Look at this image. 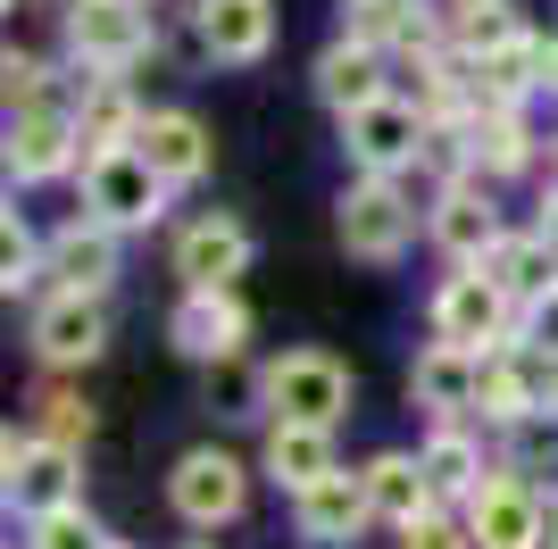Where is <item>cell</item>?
Segmentation results:
<instances>
[{
  "label": "cell",
  "instance_id": "1",
  "mask_svg": "<svg viewBox=\"0 0 558 549\" xmlns=\"http://www.w3.org/2000/svg\"><path fill=\"white\" fill-rule=\"evenodd\" d=\"M75 100H84V68L59 75V91H43V100H25V109H9V142H0V159H9V183H59V175H84V159H93V142H84V117H75Z\"/></svg>",
  "mask_w": 558,
  "mask_h": 549
},
{
  "label": "cell",
  "instance_id": "2",
  "mask_svg": "<svg viewBox=\"0 0 558 549\" xmlns=\"http://www.w3.org/2000/svg\"><path fill=\"white\" fill-rule=\"evenodd\" d=\"M0 500L17 525H43L59 508H84V450L50 434H9L0 441Z\"/></svg>",
  "mask_w": 558,
  "mask_h": 549
},
{
  "label": "cell",
  "instance_id": "3",
  "mask_svg": "<svg viewBox=\"0 0 558 549\" xmlns=\"http://www.w3.org/2000/svg\"><path fill=\"white\" fill-rule=\"evenodd\" d=\"M333 233H342V251L367 258V267L409 258V242H417V200H409V183L400 175H350L342 208H333Z\"/></svg>",
  "mask_w": 558,
  "mask_h": 549
},
{
  "label": "cell",
  "instance_id": "4",
  "mask_svg": "<svg viewBox=\"0 0 558 549\" xmlns=\"http://www.w3.org/2000/svg\"><path fill=\"white\" fill-rule=\"evenodd\" d=\"M59 34H68V59H75V68H93V75H125L134 59L159 50L150 0H68Z\"/></svg>",
  "mask_w": 558,
  "mask_h": 549
},
{
  "label": "cell",
  "instance_id": "5",
  "mask_svg": "<svg viewBox=\"0 0 558 549\" xmlns=\"http://www.w3.org/2000/svg\"><path fill=\"white\" fill-rule=\"evenodd\" d=\"M167 192H175V183L142 159L134 142H117V150H93V159H84V217H100V225H117V233L159 225Z\"/></svg>",
  "mask_w": 558,
  "mask_h": 549
},
{
  "label": "cell",
  "instance_id": "6",
  "mask_svg": "<svg viewBox=\"0 0 558 549\" xmlns=\"http://www.w3.org/2000/svg\"><path fill=\"white\" fill-rule=\"evenodd\" d=\"M459 508L475 549H550V491H534L517 466H492Z\"/></svg>",
  "mask_w": 558,
  "mask_h": 549
},
{
  "label": "cell",
  "instance_id": "7",
  "mask_svg": "<svg viewBox=\"0 0 558 549\" xmlns=\"http://www.w3.org/2000/svg\"><path fill=\"white\" fill-rule=\"evenodd\" d=\"M258 400H267V416H292V425H342L350 416V366L333 350H283L258 375Z\"/></svg>",
  "mask_w": 558,
  "mask_h": 549
},
{
  "label": "cell",
  "instance_id": "8",
  "mask_svg": "<svg viewBox=\"0 0 558 549\" xmlns=\"http://www.w3.org/2000/svg\"><path fill=\"white\" fill-rule=\"evenodd\" d=\"M167 508H175L192 533L233 525V516L251 508V466H242L233 450H217V441H201V450L175 457V475H167Z\"/></svg>",
  "mask_w": 558,
  "mask_h": 549
},
{
  "label": "cell",
  "instance_id": "9",
  "mask_svg": "<svg viewBox=\"0 0 558 549\" xmlns=\"http://www.w3.org/2000/svg\"><path fill=\"white\" fill-rule=\"evenodd\" d=\"M425 125H434V117H425L409 91H384V100L342 117V150H350L359 175H409L417 150H425Z\"/></svg>",
  "mask_w": 558,
  "mask_h": 549
},
{
  "label": "cell",
  "instance_id": "10",
  "mask_svg": "<svg viewBox=\"0 0 558 549\" xmlns=\"http://www.w3.org/2000/svg\"><path fill=\"white\" fill-rule=\"evenodd\" d=\"M425 233L450 267H484L500 251L509 217L492 208V175H459V183H434V208H425Z\"/></svg>",
  "mask_w": 558,
  "mask_h": 549
},
{
  "label": "cell",
  "instance_id": "11",
  "mask_svg": "<svg viewBox=\"0 0 558 549\" xmlns=\"http://www.w3.org/2000/svg\"><path fill=\"white\" fill-rule=\"evenodd\" d=\"M517 317H525V308L492 283V267H459V274H442V283H434V333H442V342H459V350L509 342Z\"/></svg>",
  "mask_w": 558,
  "mask_h": 549
},
{
  "label": "cell",
  "instance_id": "12",
  "mask_svg": "<svg viewBox=\"0 0 558 549\" xmlns=\"http://www.w3.org/2000/svg\"><path fill=\"white\" fill-rule=\"evenodd\" d=\"M167 342L184 350L192 366H226L242 358V342H251V308H242V283H217V292H175V308H167Z\"/></svg>",
  "mask_w": 558,
  "mask_h": 549
},
{
  "label": "cell",
  "instance_id": "13",
  "mask_svg": "<svg viewBox=\"0 0 558 549\" xmlns=\"http://www.w3.org/2000/svg\"><path fill=\"white\" fill-rule=\"evenodd\" d=\"M292 525H301V541H317V549H350L375 525L367 466H333V475H317L308 491H292Z\"/></svg>",
  "mask_w": 558,
  "mask_h": 549
},
{
  "label": "cell",
  "instance_id": "14",
  "mask_svg": "<svg viewBox=\"0 0 558 549\" xmlns=\"http://www.w3.org/2000/svg\"><path fill=\"white\" fill-rule=\"evenodd\" d=\"M125 233L100 225V217H75V225L50 233V251H43V283L50 292H117V274H125V251H117Z\"/></svg>",
  "mask_w": 558,
  "mask_h": 549
},
{
  "label": "cell",
  "instance_id": "15",
  "mask_svg": "<svg viewBox=\"0 0 558 549\" xmlns=\"http://www.w3.org/2000/svg\"><path fill=\"white\" fill-rule=\"evenodd\" d=\"M251 258H258V242H251L242 217H192V225L175 233L167 267H175V283H192V292H217V283H242Z\"/></svg>",
  "mask_w": 558,
  "mask_h": 549
},
{
  "label": "cell",
  "instance_id": "16",
  "mask_svg": "<svg viewBox=\"0 0 558 549\" xmlns=\"http://www.w3.org/2000/svg\"><path fill=\"white\" fill-rule=\"evenodd\" d=\"M100 350H109V300L100 292H50L43 308H34V358L43 366H93Z\"/></svg>",
  "mask_w": 558,
  "mask_h": 549
},
{
  "label": "cell",
  "instance_id": "17",
  "mask_svg": "<svg viewBox=\"0 0 558 549\" xmlns=\"http://www.w3.org/2000/svg\"><path fill=\"white\" fill-rule=\"evenodd\" d=\"M192 34L217 68H258L276 50V0H192Z\"/></svg>",
  "mask_w": 558,
  "mask_h": 549
},
{
  "label": "cell",
  "instance_id": "18",
  "mask_svg": "<svg viewBox=\"0 0 558 549\" xmlns=\"http://www.w3.org/2000/svg\"><path fill=\"white\" fill-rule=\"evenodd\" d=\"M308 84H317V100H326L333 117H350V109H367V100H384V91H392V50H375V42H350V34H333V42L317 50Z\"/></svg>",
  "mask_w": 558,
  "mask_h": 549
},
{
  "label": "cell",
  "instance_id": "19",
  "mask_svg": "<svg viewBox=\"0 0 558 549\" xmlns=\"http://www.w3.org/2000/svg\"><path fill=\"white\" fill-rule=\"evenodd\" d=\"M409 400L434 416H466L475 400H484V350H459V342H434L417 350V366H409Z\"/></svg>",
  "mask_w": 558,
  "mask_h": 549
},
{
  "label": "cell",
  "instance_id": "20",
  "mask_svg": "<svg viewBox=\"0 0 558 549\" xmlns=\"http://www.w3.org/2000/svg\"><path fill=\"white\" fill-rule=\"evenodd\" d=\"M466 142H475V175H525L534 167V117L525 100H475L466 109Z\"/></svg>",
  "mask_w": 558,
  "mask_h": 549
},
{
  "label": "cell",
  "instance_id": "21",
  "mask_svg": "<svg viewBox=\"0 0 558 549\" xmlns=\"http://www.w3.org/2000/svg\"><path fill=\"white\" fill-rule=\"evenodd\" d=\"M134 150L159 167L175 192L201 183V175H209V159H217V150H209V125H201L192 109H150V117H142V134H134Z\"/></svg>",
  "mask_w": 558,
  "mask_h": 549
},
{
  "label": "cell",
  "instance_id": "22",
  "mask_svg": "<svg viewBox=\"0 0 558 549\" xmlns=\"http://www.w3.org/2000/svg\"><path fill=\"white\" fill-rule=\"evenodd\" d=\"M267 483L283 491H308L317 475H333L342 457H333V425H292V416H267V450H258Z\"/></svg>",
  "mask_w": 558,
  "mask_h": 549
},
{
  "label": "cell",
  "instance_id": "23",
  "mask_svg": "<svg viewBox=\"0 0 558 549\" xmlns=\"http://www.w3.org/2000/svg\"><path fill=\"white\" fill-rule=\"evenodd\" d=\"M484 267H492V283H500L517 308H534L542 292H558V242L542 225H525V233L509 225V233H500V251H492Z\"/></svg>",
  "mask_w": 558,
  "mask_h": 549
},
{
  "label": "cell",
  "instance_id": "24",
  "mask_svg": "<svg viewBox=\"0 0 558 549\" xmlns=\"http://www.w3.org/2000/svg\"><path fill=\"white\" fill-rule=\"evenodd\" d=\"M367 491H375V525H392V533L442 500L417 450H375V457H367Z\"/></svg>",
  "mask_w": 558,
  "mask_h": 549
},
{
  "label": "cell",
  "instance_id": "25",
  "mask_svg": "<svg viewBox=\"0 0 558 549\" xmlns=\"http://www.w3.org/2000/svg\"><path fill=\"white\" fill-rule=\"evenodd\" d=\"M417 457H425V475H434V491H442L450 508H459L466 491H475V483L492 475V457H484V441L466 434L459 416H434V434L417 441Z\"/></svg>",
  "mask_w": 558,
  "mask_h": 549
},
{
  "label": "cell",
  "instance_id": "26",
  "mask_svg": "<svg viewBox=\"0 0 558 549\" xmlns=\"http://www.w3.org/2000/svg\"><path fill=\"white\" fill-rule=\"evenodd\" d=\"M75 117H84V142L93 150H117V142H134L142 134V100L125 91V75H93L84 68V100H75Z\"/></svg>",
  "mask_w": 558,
  "mask_h": 549
},
{
  "label": "cell",
  "instance_id": "27",
  "mask_svg": "<svg viewBox=\"0 0 558 549\" xmlns=\"http://www.w3.org/2000/svg\"><path fill=\"white\" fill-rule=\"evenodd\" d=\"M43 251H50V242H43L34 225H25L17 208H9V217H0V292H9V300L43 283Z\"/></svg>",
  "mask_w": 558,
  "mask_h": 549
},
{
  "label": "cell",
  "instance_id": "28",
  "mask_svg": "<svg viewBox=\"0 0 558 549\" xmlns=\"http://www.w3.org/2000/svg\"><path fill=\"white\" fill-rule=\"evenodd\" d=\"M25 549H125V541L100 533L84 508H59V516H43V525H25Z\"/></svg>",
  "mask_w": 558,
  "mask_h": 549
},
{
  "label": "cell",
  "instance_id": "29",
  "mask_svg": "<svg viewBox=\"0 0 558 549\" xmlns=\"http://www.w3.org/2000/svg\"><path fill=\"white\" fill-rule=\"evenodd\" d=\"M400 549H475V533H466V508L450 516V500H434L425 516H409V525H400Z\"/></svg>",
  "mask_w": 558,
  "mask_h": 549
},
{
  "label": "cell",
  "instance_id": "30",
  "mask_svg": "<svg viewBox=\"0 0 558 549\" xmlns=\"http://www.w3.org/2000/svg\"><path fill=\"white\" fill-rule=\"evenodd\" d=\"M34 434L75 441V450H84V441H93V408H84L75 391H43V425H34Z\"/></svg>",
  "mask_w": 558,
  "mask_h": 549
},
{
  "label": "cell",
  "instance_id": "31",
  "mask_svg": "<svg viewBox=\"0 0 558 549\" xmlns=\"http://www.w3.org/2000/svg\"><path fill=\"white\" fill-rule=\"evenodd\" d=\"M517 333H534V342H550V350H558V292H542L534 308L517 317Z\"/></svg>",
  "mask_w": 558,
  "mask_h": 549
},
{
  "label": "cell",
  "instance_id": "32",
  "mask_svg": "<svg viewBox=\"0 0 558 549\" xmlns=\"http://www.w3.org/2000/svg\"><path fill=\"white\" fill-rule=\"evenodd\" d=\"M534 225H542V233L558 242V183H550V200H542V217H534Z\"/></svg>",
  "mask_w": 558,
  "mask_h": 549
},
{
  "label": "cell",
  "instance_id": "33",
  "mask_svg": "<svg viewBox=\"0 0 558 549\" xmlns=\"http://www.w3.org/2000/svg\"><path fill=\"white\" fill-rule=\"evenodd\" d=\"M550 549H558V500H550Z\"/></svg>",
  "mask_w": 558,
  "mask_h": 549
},
{
  "label": "cell",
  "instance_id": "34",
  "mask_svg": "<svg viewBox=\"0 0 558 549\" xmlns=\"http://www.w3.org/2000/svg\"><path fill=\"white\" fill-rule=\"evenodd\" d=\"M550 175H558V142H550Z\"/></svg>",
  "mask_w": 558,
  "mask_h": 549
},
{
  "label": "cell",
  "instance_id": "35",
  "mask_svg": "<svg viewBox=\"0 0 558 549\" xmlns=\"http://www.w3.org/2000/svg\"><path fill=\"white\" fill-rule=\"evenodd\" d=\"M184 549H217V541H184Z\"/></svg>",
  "mask_w": 558,
  "mask_h": 549
}]
</instances>
